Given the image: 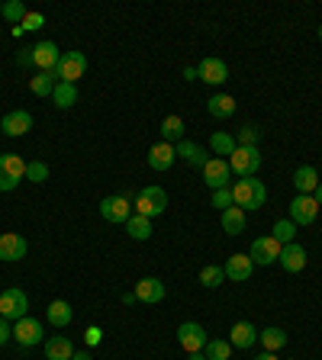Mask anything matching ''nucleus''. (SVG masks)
<instances>
[{
	"label": "nucleus",
	"mask_w": 322,
	"mask_h": 360,
	"mask_svg": "<svg viewBox=\"0 0 322 360\" xmlns=\"http://www.w3.org/2000/svg\"><path fill=\"white\" fill-rule=\"evenodd\" d=\"M232 200H236L238 209H261L264 200H268V187H264V180L242 177L232 187Z\"/></svg>",
	"instance_id": "nucleus-1"
},
{
	"label": "nucleus",
	"mask_w": 322,
	"mask_h": 360,
	"mask_svg": "<svg viewBox=\"0 0 322 360\" xmlns=\"http://www.w3.org/2000/svg\"><path fill=\"white\" fill-rule=\"evenodd\" d=\"M258 168H261V151H258V145H238V149L229 155V170L238 174V177H255Z\"/></svg>",
	"instance_id": "nucleus-2"
},
{
	"label": "nucleus",
	"mask_w": 322,
	"mask_h": 360,
	"mask_svg": "<svg viewBox=\"0 0 322 360\" xmlns=\"http://www.w3.org/2000/svg\"><path fill=\"white\" fill-rule=\"evenodd\" d=\"M168 209V193L161 190V187H145V190L136 196V212L145 216V219H155L161 212Z\"/></svg>",
	"instance_id": "nucleus-3"
},
{
	"label": "nucleus",
	"mask_w": 322,
	"mask_h": 360,
	"mask_svg": "<svg viewBox=\"0 0 322 360\" xmlns=\"http://www.w3.org/2000/svg\"><path fill=\"white\" fill-rule=\"evenodd\" d=\"M26 309H29V299L23 290H3L0 293V318H7V322H20L26 318Z\"/></svg>",
	"instance_id": "nucleus-4"
},
{
	"label": "nucleus",
	"mask_w": 322,
	"mask_h": 360,
	"mask_svg": "<svg viewBox=\"0 0 322 360\" xmlns=\"http://www.w3.org/2000/svg\"><path fill=\"white\" fill-rule=\"evenodd\" d=\"M55 71H58V81H64V84H77L87 71L84 52H64L62 58H58V68H55Z\"/></svg>",
	"instance_id": "nucleus-5"
},
{
	"label": "nucleus",
	"mask_w": 322,
	"mask_h": 360,
	"mask_svg": "<svg viewBox=\"0 0 322 360\" xmlns=\"http://www.w3.org/2000/svg\"><path fill=\"white\" fill-rule=\"evenodd\" d=\"M280 248H284V244H277L271 235H268V238H255V242H251V248H248V257H251V264H261V267L277 264Z\"/></svg>",
	"instance_id": "nucleus-6"
},
{
	"label": "nucleus",
	"mask_w": 322,
	"mask_h": 360,
	"mask_svg": "<svg viewBox=\"0 0 322 360\" xmlns=\"http://www.w3.org/2000/svg\"><path fill=\"white\" fill-rule=\"evenodd\" d=\"M316 216H319V203L312 196H306V193H300L297 200L290 203V222L293 225H312Z\"/></svg>",
	"instance_id": "nucleus-7"
},
{
	"label": "nucleus",
	"mask_w": 322,
	"mask_h": 360,
	"mask_svg": "<svg viewBox=\"0 0 322 360\" xmlns=\"http://www.w3.org/2000/svg\"><path fill=\"white\" fill-rule=\"evenodd\" d=\"M13 338L20 348H32V344H39L42 341V322H36V318H20V322H13Z\"/></svg>",
	"instance_id": "nucleus-8"
},
{
	"label": "nucleus",
	"mask_w": 322,
	"mask_h": 360,
	"mask_svg": "<svg viewBox=\"0 0 322 360\" xmlns=\"http://www.w3.org/2000/svg\"><path fill=\"white\" fill-rule=\"evenodd\" d=\"M229 177H232V170H229V161L223 158H210L203 164V180L210 190H223V187H229Z\"/></svg>",
	"instance_id": "nucleus-9"
},
{
	"label": "nucleus",
	"mask_w": 322,
	"mask_h": 360,
	"mask_svg": "<svg viewBox=\"0 0 322 360\" xmlns=\"http://www.w3.org/2000/svg\"><path fill=\"white\" fill-rule=\"evenodd\" d=\"M177 341H181V348L187 350V354H193V350H203L210 338H206L203 325H197V322H184L181 329H177Z\"/></svg>",
	"instance_id": "nucleus-10"
},
{
	"label": "nucleus",
	"mask_w": 322,
	"mask_h": 360,
	"mask_svg": "<svg viewBox=\"0 0 322 360\" xmlns=\"http://www.w3.org/2000/svg\"><path fill=\"white\" fill-rule=\"evenodd\" d=\"M100 216L107 222H126L132 216V203H129V196H107V200H100Z\"/></svg>",
	"instance_id": "nucleus-11"
},
{
	"label": "nucleus",
	"mask_w": 322,
	"mask_h": 360,
	"mask_svg": "<svg viewBox=\"0 0 322 360\" xmlns=\"http://www.w3.org/2000/svg\"><path fill=\"white\" fill-rule=\"evenodd\" d=\"M29 129H32V116L26 113V110H10L7 116L0 119V132H3V136H10V138L26 136Z\"/></svg>",
	"instance_id": "nucleus-12"
},
{
	"label": "nucleus",
	"mask_w": 322,
	"mask_h": 360,
	"mask_svg": "<svg viewBox=\"0 0 322 360\" xmlns=\"http://www.w3.org/2000/svg\"><path fill=\"white\" fill-rule=\"evenodd\" d=\"M29 251V242L16 232H3L0 235V261H23Z\"/></svg>",
	"instance_id": "nucleus-13"
},
{
	"label": "nucleus",
	"mask_w": 322,
	"mask_h": 360,
	"mask_svg": "<svg viewBox=\"0 0 322 360\" xmlns=\"http://www.w3.org/2000/svg\"><path fill=\"white\" fill-rule=\"evenodd\" d=\"M164 296H168V290H164V283H161L158 277H142L139 283H136V299H139V303L155 306V303H161Z\"/></svg>",
	"instance_id": "nucleus-14"
},
{
	"label": "nucleus",
	"mask_w": 322,
	"mask_h": 360,
	"mask_svg": "<svg viewBox=\"0 0 322 360\" xmlns=\"http://www.w3.org/2000/svg\"><path fill=\"white\" fill-rule=\"evenodd\" d=\"M277 264L287 270V274H300L303 267H306V248L303 244H284L280 248V257H277Z\"/></svg>",
	"instance_id": "nucleus-15"
},
{
	"label": "nucleus",
	"mask_w": 322,
	"mask_h": 360,
	"mask_svg": "<svg viewBox=\"0 0 322 360\" xmlns=\"http://www.w3.org/2000/svg\"><path fill=\"white\" fill-rule=\"evenodd\" d=\"M197 77L206 81V84H225V77H229V68H225L223 58H203V62L197 64Z\"/></svg>",
	"instance_id": "nucleus-16"
},
{
	"label": "nucleus",
	"mask_w": 322,
	"mask_h": 360,
	"mask_svg": "<svg viewBox=\"0 0 322 360\" xmlns=\"http://www.w3.org/2000/svg\"><path fill=\"white\" fill-rule=\"evenodd\" d=\"M58 45L55 42H36L32 45V64L39 68V71H55L58 68Z\"/></svg>",
	"instance_id": "nucleus-17"
},
{
	"label": "nucleus",
	"mask_w": 322,
	"mask_h": 360,
	"mask_svg": "<svg viewBox=\"0 0 322 360\" xmlns=\"http://www.w3.org/2000/svg\"><path fill=\"white\" fill-rule=\"evenodd\" d=\"M177 161V151H174L171 142H155L149 149V168L151 170H168Z\"/></svg>",
	"instance_id": "nucleus-18"
},
{
	"label": "nucleus",
	"mask_w": 322,
	"mask_h": 360,
	"mask_svg": "<svg viewBox=\"0 0 322 360\" xmlns=\"http://www.w3.org/2000/svg\"><path fill=\"white\" fill-rule=\"evenodd\" d=\"M223 270H225V277H229L232 283H245L248 277H251V270H255V264H251V257L248 255H232L223 264Z\"/></svg>",
	"instance_id": "nucleus-19"
},
{
	"label": "nucleus",
	"mask_w": 322,
	"mask_h": 360,
	"mask_svg": "<svg viewBox=\"0 0 322 360\" xmlns=\"http://www.w3.org/2000/svg\"><path fill=\"white\" fill-rule=\"evenodd\" d=\"M255 341H258V329L251 322H236V325L229 329V344H232V348L245 350V348H251Z\"/></svg>",
	"instance_id": "nucleus-20"
},
{
	"label": "nucleus",
	"mask_w": 322,
	"mask_h": 360,
	"mask_svg": "<svg viewBox=\"0 0 322 360\" xmlns=\"http://www.w3.org/2000/svg\"><path fill=\"white\" fill-rule=\"evenodd\" d=\"M174 151H177V158H184L187 164H193V168H200V170H203V164L210 161V155H206L197 142H187V138H181V142L174 145Z\"/></svg>",
	"instance_id": "nucleus-21"
},
{
	"label": "nucleus",
	"mask_w": 322,
	"mask_h": 360,
	"mask_svg": "<svg viewBox=\"0 0 322 360\" xmlns=\"http://www.w3.org/2000/svg\"><path fill=\"white\" fill-rule=\"evenodd\" d=\"M75 357V348L64 335H52L45 338V360H71Z\"/></svg>",
	"instance_id": "nucleus-22"
},
{
	"label": "nucleus",
	"mask_w": 322,
	"mask_h": 360,
	"mask_svg": "<svg viewBox=\"0 0 322 360\" xmlns=\"http://www.w3.org/2000/svg\"><path fill=\"white\" fill-rule=\"evenodd\" d=\"M206 113L213 119H229L232 113H236V100L229 94H213L210 100H206Z\"/></svg>",
	"instance_id": "nucleus-23"
},
{
	"label": "nucleus",
	"mask_w": 322,
	"mask_h": 360,
	"mask_svg": "<svg viewBox=\"0 0 322 360\" xmlns=\"http://www.w3.org/2000/svg\"><path fill=\"white\" fill-rule=\"evenodd\" d=\"M293 187H297L300 193H306V196H312V190L319 187V174H316V168H312V164L297 168V174H293Z\"/></svg>",
	"instance_id": "nucleus-24"
},
{
	"label": "nucleus",
	"mask_w": 322,
	"mask_h": 360,
	"mask_svg": "<svg viewBox=\"0 0 322 360\" xmlns=\"http://www.w3.org/2000/svg\"><path fill=\"white\" fill-rule=\"evenodd\" d=\"M126 232H129V238L132 242H149L151 238V219H145V216H129L126 219Z\"/></svg>",
	"instance_id": "nucleus-25"
},
{
	"label": "nucleus",
	"mask_w": 322,
	"mask_h": 360,
	"mask_svg": "<svg viewBox=\"0 0 322 360\" xmlns=\"http://www.w3.org/2000/svg\"><path fill=\"white\" fill-rule=\"evenodd\" d=\"M71 316H75V312H71V306H68L64 299H55V303H49V309H45V318L52 322L55 329H64V325L71 322Z\"/></svg>",
	"instance_id": "nucleus-26"
},
{
	"label": "nucleus",
	"mask_w": 322,
	"mask_h": 360,
	"mask_svg": "<svg viewBox=\"0 0 322 360\" xmlns=\"http://www.w3.org/2000/svg\"><path fill=\"white\" fill-rule=\"evenodd\" d=\"M55 84H58V71H39V75L29 81V90L36 97H52Z\"/></svg>",
	"instance_id": "nucleus-27"
},
{
	"label": "nucleus",
	"mask_w": 322,
	"mask_h": 360,
	"mask_svg": "<svg viewBox=\"0 0 322 360\" xmlns=\"http://www.w3.org/2000/svg\"><path fill=\"white\" fill-rule=\"evenodd\" d=\"M223 229H225V235H242L245 232V209H238V206L223 209Z\"/></svg>",
	"instance_id": "nucleus-28"
},
{
	"label": "nucleus",
	"mask_w": 322,
	"mask_h": 360,
	"mask_svg": "<svg viewBox=\"0 0 322 360\" xmlns=\"http://www.w3.org/2000/svg\"><path fill=\"white\" fill-rule=\"evenodd\" d=\"M52 100L58 110H68V106L77 103V84H64V81H58L52 90Z\"/></svg>",
	"instance_id": "nucleus-29"
},
{
	"label": "nucleus",
	"mask_w": 322,
	"mask_h": 360,
	"mask_svg": "<svg viewBox=\"0 0 322 360\" xmlns=\"http://www.w3.org/2000/svg\"><path fill=\"white\" fill-rule=\"evenodd\" d=\"M0 170H3L10 180L20 183V180L26 177V161H23L20 155H0Z\"/></svg>",
	"instance_id": "nucleus-30"
},
{
	"label": "nucleus",
	"mask_w": 322,
	"mask_h": 360,
	"mask_svg": "<svg viewBox=\"0 0 322 360\" xmlns=\"http://www.w3.org/2000/svg\"><path fill=\"white\" fill-rule=\"evenodd\" d=\"M258 341L264 344V350H280L284 344H287V331L284 329H264V331H258Z\"/></svg>",
	"instance_id": "nucleus-31"
},
{
	"label": "nucleus",
	"mask_w": 322,
	"mask_h": 360,
	"mask_svg": "<svg viewBox=\"0 0 322 360\" xmlns=\"http://www.w3.org/2000/svg\"><path fill=\"white\" fill-rule=\"evenodd\" d=\"M271 238H274L277 244H293L297 242V225L290 222V219H277L274 229H271Z\"/></svg>",
	"instance_id": "nucleus-32"
},
{
	"label": "nucleus",
	"mask_w": 322,
	"mask_h": 360,
	"mask_svg": "<svg viewBox=\"0 0 322 360\" xmlns=\"http://www.w3.org/2000/svg\"><path fill=\"white\" fill-rule=\"evenodd\" d=\"M181 138H184V119L168 116L161 123V142H181Z\"/></svg>",
	"instance_id": "nucleus-33"
},
{
	"label": "nucleus",
	"mask_w": 322,
	"mask_h": 360,
	"mask_svg": "<svg viewBox=\"0 0 322 360\" xmlns=\"http://www.w3.org/2000/svg\"><path fill=\"white\" fill-rule=\"evenodd\" d=\"M236 138L229 136V132H216L213 136V155H223V161H229V155L236 151Z\"/></svg>",
	"instance_id": "nucleus-34"
},
{
	"label": "nucleus",
	"mask_w": 322,
	"mask_h": 360,
	"mask_svg": "<svg viewBox=\"0 0 322 360\" xmlns=\"http://www.w3.org/2000/svg\"><path fill=\"white\" fill-rule=\"evenodd\" d=\"M206 360H229V354H232V344L229 341H219V338H213V341H206Z\"/></svg>",
	"instance_id": "nucleus-35"
},
{
	"label": "nucleus",
	"mask_w": 322,
	"mask_h": 360,
	"mask_svg": "<svg viewBox=\"0 0 322 360\" xmlns=\"http://www.w3.org/2000/svg\"><path fill=\"white\" fill-rule=\"evenodd\" d=\"M225 280V270L219 264H206L203 270H200V283L203 286H210V290H216V286Z\"/></svg>",
	"instance_id": "nucleus-36"
},
{
	"label": "nucleus",
	"mask_w": 322,
	"mask_h": 360,
	"mask_svg": "<svg viewBox=\"0 0 322 360\" xmlns=\"http://www.w3.org/2000/svg\"><path fill=\"white\" fill-rule=\"evenodd\" d=\"M26 180H32V183L49 180V164H42V161H29V164H26Z\"/></svg>",
	"instance_id": "nucleus-37"
},
{
	"label": "nucleus",
	"mask_w": 322,
	"mask_h": 360,
	"mask_svg": "<svg viewBox=\"0 0 322 360\" xmlns=\"http://www.w3.org/2000/svg\"><path fill=\"white\" fill-rule=\"evenodd\" d=\"M26 13H29V10L23 7L20 0H10V3L3 7V16H7L10 23H23V20H26Z\"/></svg>",
	"instance_id": "nucleus-38"
},
{
	"label": "nucleus",
	"mask_w": 322,
	"mask_h": 360,
	"mask_svg": "<svg viewBox=\"0 0 322 360\" xmlns=\"http://www.w3.org/2000/svg\"><path fill=\"white\" fill-rule=\"evenodd\" d=\"M213 206L216 209H229V206H236V200H232V187L213 190Z\"/></svg>",
	"instance_id": "nucleus-39"
},
{
	"label": "nucleus",
	"mask_w": 322,
	"mask_h": 360,
	"mask_svg": "<svg viewBox=\"0 0 322 360\" xmlns=\"http://www.w3.org/2000/svg\"><path fill=\"white\" fill-rule=\"evenodd\" d=\"M236 145H258V126H242L238 129V138H236Z\"/></svg>",
	"instance_id": "nucleus-40"
},
{
	"label": "nucleus",
	"mask_w": 322,
	"mask_h": 360,
	"mask_svg": "<svg viewBox=\"0 0 322 360\" xmlns=\"http://www.w3.org/2000/svg\"><path fill=\"white\" fill-rule=\"evenodd\" d=\"M42 23H45V16L42 13H26V20L20 23V29H42Z\"/></svg>",
	"instance_id": "nucleus-41"
},
{
	"label": "nucleus",
	"mask_w": 322,
	"mask_h": 360,
	"mask_svg": "<svg viewBox=\"0 0 322 360\" xmlns=\"http://www.w3.org/2000/svg\"><path fill=\"white\" fill-rule=\"evenodd\" d=\"M13 338V329H10V322L7 318H0V344H7V341Z\"/></svg>",
	"instance_id": "nucleus-42"
},
{
	"label": "nucleus",
	"mask_w": 322,
	"mask_h": 360,
	"mask_svg": "<svg viewBox=\"0 0 322 360\" xmlns=\"http://www.w3.org/2000/svg\"><path fill=\"white\" fill-rule=\"evenodd\" d=\"M16 62H20V64H32V49H23Z\"/></svg>",
	"instance_id": "nucleus-43"
},
{
	"label": "nucleus",
	"mask_w": 322,
	"mask_h": 360,
	"mask_svg": "<svg viewBox=\"0 0 322 360\" xmlns=\"http://www.w3.org/2000/svg\"><path fill=\"white\" fill-rule=\"evenodd\" d=\"M87 344H100V329H90V331H87Z\"/></svg>",
	"instance_id": "nucleus-44"
},
{
	"label": "nucleus",
	"mask_w": 322,
	"mask_h": 360,
	"mask_svg": "<svg viewBox=\"0 0 322 360\" xmlns=\"http://www.w3.org/2000/svg\"><path fill=\"white\" fill-rule=\"evenodd\" d=\"M255 360H280V357H277V354H271V350H264V354H258Z\"/></svg>",
	"instance_id": "nucleus-45"
},
{
	"label": "nucleus",
	"mask_w": 322,
	"mask_h": 360,
	"mask_svg": "<svg viewBox=\"0 0 322 360\" xmlns=\"http://www.w3.org/2000/svg\"><path fill=\"white\" fill-rule=\"evenodd\" d=\"M312 200H316V203H319V206H322V180H319V187L312 190Z\"/></svg>",
	"instance_id": "nucleus-46"
},
{
	"label": "nucleus",
	"mask_w": 322,
	"mask_h": 360,
	"mask_svg": "<svg viewBox=\"0 0 322 360\" xmlns=\"http://www.w3.org/2000/svg\"><path fill=\"white\" fill-rule=\"evenodd\" d=\"M184 77H187V81H197V68H184Z\"/></svg>",
	"instance_id": "nucleus-47"
},
{
	"label": "nucleus",
	"mask_w": 322,
	"mask_h": 360,
	"mask_svg": "<svg viewBox=\"0 0 322 360\" xmlns=\"http://www.w3.org/2000/svg\"><path fill=\"white\" fill-rule=\"evenodd\" d=\"M71 360H90V354H87V350H75V357Z\"/></svg>",
	"instance_id": "nucleus-48"
},
{
	"label": "nucleus",
	"mask_w": 322,
	"mask_h": 360,
	"mask_svg": "<svg viewBox=\"0 0 322 360\" xmlns=\"http://www.w3.org/2000/svg\"><path fill=\"white\" fill-rule=\"evenodd\" d=\"M190 360H206V354H200V350H193V354H190Z\"/></svg>",
	"instance_id": "nucleus-49"
},
{
	"label": "nucleus",
	"mask_w": 322,
	"mask_h": 360,
	"mask_svg": "<svg viewBox=\"0 0 322 360\" xmlns=\"http://www.w3.org/2000/svg\"><path fill=\"white\" fill-rule=\"evenodd\" d=\"M0 16H3V3H0Z\"/></svg>",
	"instance_id": "nucleus-50"
},
{
	"label": "nucleus",
	"mask_w": 322,
	"mask_h": 360,
	"mask_svg": "<svg viewBox=\"0 0 322 360\" xmlns=\"http://www.w3.org/2000/svg\"><path fill=\"white\" fill-rule=\"evenodd\" d=\"M319 39H322V26H319Z\"/></svg>",
	"instance_id": "nucleus-51"
}]
</instances>
